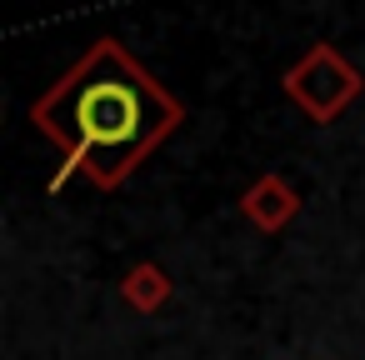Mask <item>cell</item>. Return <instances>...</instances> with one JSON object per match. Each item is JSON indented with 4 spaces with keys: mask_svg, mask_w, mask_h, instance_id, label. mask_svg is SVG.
Segmentation results:
<instances>
[{
    "mask_svg": "<svg viewBox=\"0 0 365 360\" xmlns=\"http://www.w3.org/2000/svg\"><path fill=\"white\" fill-rule=\"evenodd\" d=\"M120 300H125L130 310L150 315V310H160V305L170 300V275H165L155 260H135V265L125 270V280H120Z\"/></svg>",
    "mask_w": 365,
    "mask_h": 360,
    "instance_id": "obj_4",
    "label": "cell"
},
{
    "mask_svg": "<svg viewBox=\"0 0 365 360\" xmlns=\"http://www.w3.org/2000/svg\"><path fill=\"white\" fill-rule=\"evenodd\" d=\"M31 120L56 140L71 170L91 175L96 190H120L150 150L180 130L185 106L106 36L31 106Z\"/></svg>",
    "mask_w": 365,
    "mask_h": 360,
    "instance_id": "obj_1",
    "label": "cell"
},
{
    "mask_svg": "<svg viewBox=\"0 0 365 360\" xmlns=\"http://www.w3.org/2000/svg\"><path fill=\"white\" fill-rule=\"evenodd\" d=\"M66 180H71V165H61V170L51 175V190H66Z\"/></svg>",
    "mask_w": 365,
    "mask_h": 360,
    "instance_id": "obj_5",
    "label": "cell"
},
{
    "mask_svg": "<svg viewBox=\"0 0 365 360\" xmlns=\"http://www.w3.org/2000/svg\"><path fill=\"white\" fill-rule=\"evenodd\" d=\"M280 86H285V96H290L315 125H325V120H335V115L365 91V76H360L330 41H320V46H310V51L280 76Z\"/></svg>",
    "mask_w": 365,
    "mask_h": 360,
    "instance_id": "obj_2",
    "label": "cell"
},
{
    "mask_svg": "<svg viewBox=\"0 0 365 360\" xmlns=\"http://www.w3.org/2000/svg\"><path fill=\"white\" fill-rule=\"evenodd\" d=\"M240 215H245L255 230L275 235V230H285V225L300 215V190H295L285 175H260V180L240 195Z\"/></svg>",
    "mask_w": 365,
    "mask_h": 360,
    "instance_id": "obj_3",
    "label": "cell"
}]
</instances>
